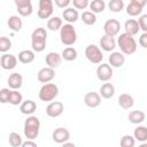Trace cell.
<instances>
[{"label": "cell", "mask_w": 147, "mask_h": 147, "mask_svg": "<svg viewBox=\"0 0 147 147\" xmlns=\"http://www.w3.org/2000/svg\"><path fill=\"white\" fill-rule=\"evenodd\" d=\"M47 32L44 28H36L31 34V46L32 51L40 53L46 48Z\"/></svg>", "instance_id": "1"}, {"label": "cell", "mask_w": 147, "mask_h": 147, "mask_svg": "<svg viewBox=\"0 0 147 147\" xmlns=\"http://www.w3.org/2000/svg\"><path fill=\"white\" fill-rule=\"evenodd\" d=\"M117 45L121 49V52L125 55H131L136 53L137 51V41L132 36H130L126 32H123L119 34L117 39Z\"/></svg>", "instance_id": "2"}, {"label": "cell", "mask_w": 147, "mask_h": 147, "mask_svg": "<svg viewBox=\"0 0 147 147\" xmlns=\"http://www.w3.org/2000/svg\"><path fill=\"white\" fill-rule=\"evenodd\" d=\"M40 130V121L37 116H29L24 122V136L28 138V140H34Z\"/></svg>", "instance_id": "3"}, {"label": "cell", "mask_w": 147, "mask_h": 147, "mask_svg": "<svg viewBox=\"0 0 147 147\" xmlns=\"http://www.w3.org/2000/svg\"><path fill=\"white\" fill-rule=\"evenodd\" d=\"M60 39H61V42L63 45L69 46V47H71V45H74L77 41V32H76L72 24L67 23L61 28Z\"/></svg>", "instance_id": "4"}, {"label": "cell", "mask_w": 147, "mask_h": 147, "mask_svg": "<svg viewBox=\"0 0 147 147\" xmlns=\"http://www.w3.org/2000/svg\"><path fill=\"white\" fill-rule=\"evenodd\" d=\"M38 95H39V99L41 101H45V102L52 101L59 95V87H57V85H55L53 83L44 84L40 87Z\"/></svg>", "instance_id": "5"}, {"label": "cell", "mask_w": 147, "mask_h": 147, "mask_svg": "<svg viewBox=\"0 0 147 147\" xmlns=\"http://www.w3.org/2000/svg\"><path fill=\"white\" fill-rule=\"evenodd\" d=\"M85 56L93 64H99L103 60V54H102L100 47L96 46V45H94V44L88 45L85 48Z\"/></svg>", "instance_id": "6"}, {"label": "cell", "mask_w": 147, "mask_h": 147, "mask_svg": "<svg viewBox=\"0 0 147 147\" xmlns=\"http://www.w3.org/2000/svg\"><path fill=\"white\" fill-rule=\"evenodd\" d=\"M54 10V1L52 0H39L38 17L41 20L49 18Z\"/></svg>", "instance_id": "7"}, {"label": "cell", "mask_w": 147, "mask_h": 147, "mask_svg": "<svg viewBox=\"0 0 147 147\" xmlns=\"http://www.w3.org/2000/svg\"><path fill=\"white\" fill-rule=\"evenodd\" d=\"M113 67L109 63H101L96 68V77L101 82H108L113 77Z\"/></svg>", "instance_id": "8"}, {"label": "cell", "mask_w": 147, "mask_h": 147, "mask_svg": "<svg viewBox=\"0 0 147 147\" xmlns=\"http://www.w3.org/2000/svg\"><path fill=\"white\" fill-rule=\"evenodd\" d=\"M15 6H16V10L18 11V14L21 16H30L33 11V7L30 0H15Z\"/></svg>", "instance_id": "9"}, {"label": "cell", "mask_w": 147, "mask_h": 147, "mask_svg": "<svg viewBox=\"0 0 147 147\" xmlns=\"http://www.w3.org/2000/svg\"><path fill=\"white\" fill-rule=\"evenodd\" d=\"M145 5V0H131L126 6V14L130 16H138L141 14Z\"/></svg>", "instance_id": "10"}, {"label": "cell", "mask_w": 147, "mask_h": 147, "mask_svg": "<svg viewBox=\"0 0 147 147\" xmlns=\"http://www.w3.org/2000/svg\"><path fill=\"white\" fill-rule=\"evenodd\" d=\"M119 30H121V23L115 18H109L103 24V31L105 34L107 36L115 37L119 32Z\"/></svg>", "instance_id": "11"}, {"label": "cell", "mask_w": 147, "mask_h": 147, "mask_svg": "<svg viewBox=\"0 0 147 147\" xmlns=\"http://www.w3.org/2000/svg\"><path fill=\"white\" fill-rule=\"evenodd\" d=\"M63 110H64V105L60 101H53L46 107V114L48 117H52V118H56L61 116Z\"/></svg>", "instance_id": "12"}, {"label": "cell", "mask_w": 147, "mask_h": 147, "mask_svg": "<svg viewBox=\"0 0 147 147\" xmlns=\"http://www.w3.org/2000/svg\"><path fill=\"white\" fill-rule=\"evenodd\" d=\"M52 138L53 141L56 144H64L68 142V140L70 139V132L65 127H57L53 131Z\"/></svg>", "instance_id": "13"}, {"label": "cell", "mask_w": 147, "mask_h": 147, "mask_svg": "<svg viewBox=\"0 0 147 147\" xmlns=\"http://www.w3.org/2000/svg\"><path fill=\"white\" fill-rule=\"evenodd\" d=\"M0 65L5 70H13L17 65V57L13 54H3L0 59Z\"/></svg>", "instance_id": "14"}, {"label": "cell", "mask_w": 147, "mask_h": 147, "mask_svg": "<svg viewBox=\"0 0 147 147\" xmlns=\"http://www.w3.org/2000/svg\"><path fill=\"white\" fill-rule=\"evenodd\" d=\"M55 77V70L49 68V67H45V68H41L38 74H37V78L40 83H44V84H47L49 83L53 78Z\"/></svg>", "instance_id": "15"}, {"label": "cell", "mask_w": 147, "mask_h": 147, "mask_svg": "<svg viewBox=\"0 0 147 147\" xmlns=\"http://www.w3.org/2000/svg\"><path fill=\"white\" fill-rule=\"evenodd\" d=\"M84 103L90 108H96L101 103V95L96 92H88L84 95Z\"/></svg>", "instance_id": "16"}, {"label": "cell", "mask_w": 147, "mask_h": 147, "mask_svg": "<svg viewBox=\"0 0 147 147\" xmlns=\"http://www.w3.org/2000/svg\"><path fill=\"white\" fill-rule=\"evenodd\" d=\"M45 62H46L47 67H49L52 69L59 68L61 65V63H62V55H60L56 52H51V53H48L46 55Z\"/></svg>", "instance_id": "17"}, {"label": "cell", "mask_w": 147, "mask_h": 147, "mask_svg": "<svg viewBox=\"0 0 147 147\" xmlns=\"http://www.w3.org/2000/svg\"><path fill=\"white\" fill-rule=\"evenodd\" d=\"M100 47L101 49H103L105 52H113L116 47V40L114 37L103 34L100 39Z\"/></svg>", "instance_id": "18"}, {"label": "cell", "mask_w": 147, "mask_h": 147, "mask_svg": "<svg viewBox=\"0 0 147 147\" xmlns=\"http://www.w3.org/2000/svg\"><path fill=\"white\" fill-rule=\"evenodd\" d=\"M109 64L114 68H121L125 62V56L122 52H113L109 55Z\"/></svg>", "instance_id": "19"}, {"label": "cell", "mask_w": 147, "mask_h": 147, "mask_svg": "<svg viewBox=\"0 0 147 147\" xmlns=\"http://www.w3.org/2000/svg\"><path fill=\"white\" fill-rule=\"evenodd\" d=\"M7 83L11 90H18V88H21V86L23 84V77L18 72H13L9 75Z\"/></svg>", "instance_id": "20"}, {"label": "cell", "mask_w": 147, "mask_h": 147, "mask_svg": "<svg viewBox=\"0 0 147 147\" xmlns=\"http://www.w3.org/2000/svg\"><path fill=\"white\" fill-rule=\"evenodd\" d=\"M62 17L64 18V21H67L69 24H71V23L77 22L79 15H78V11H77L76 8H74V7H68L67 9L63 10Z\"/></svg>", "instance_id": "21"}, {"label": "cell", "mask_w": 147, "mask_h": 147, "mask_svg": "<svg viewBox=\"0 0 147 147\" xmlns=\"http://www.w3.org/2000/svg\"><path fill=\"white\" fill-rule=\"evenodd\" d=\"M118 105L123 109H130L134 105V99H133V96L131 94L123 93V94H121L118 96Z\"/></svg>", "instance_id": "22"}, {"label": "cell", "mask_w": 147, "mask_h": 147, "mask_svg": "<svg viewBox=\"0 0 147 147\" xmlns=\"http://www.w3.org/2000/svg\"><path fill=\"white\" fill-rule=\"evenodd\" d=\"M124 29H125V32H126V33H129L130 36L133 37V36H136V34L139 32L140 26H139L138 21H136V20H133V18H130V20L125 21V23H124Z\"/></svg>", "instance_id": "23"}, {"label": "cell", "mask_w": 147, "mask_h": 147, "mask_svg": "<svg viewBox=\"0 0 147 147\" xmlns=\"http://www.w3.org/2000/svg\"><path fill=\"white\" fill-rule=\"evenodd\" d=\"M20 110L24 115H32L37 110V103L33 100H25L20 106Z\"/></svg>", "instance_id": "24"}, {"label": "cell", "mask_w": 147, "mask_h": 147, "mask_svg": "<svg viewBox=\"0 0 147 147\" xmlns=\"http://www.w3.org/2000/svg\"><path fill=\"white\" fill-rule=\"evenodd\" d=\"M34 52L31 49H23L18 53V61L23 64H29L34 60Z\"/></svg>", "instance_id": "25"}, {"label": "cell", "mask_w": 147, "mask_h": 147, "mask_svg": "<svg viewBox=\"0 0 147 147\" xmlns=\"http://www.w3.org/2000/svg\"><path fill=\"white\" fill-rule=\"evenodd\" d=\"M115 94V86L111 83H105L100 87V95L103 99H110Z\"/></svg>", "instance_id": "26"}, {"label": "cell", "mask_w": 147, "mask_h": 147, "mask_svg": "<svg viewBox=\"0 0 147 147\" xmlns=\"http://www.w3.org/2000/svg\"><path fill=\"white\" fill-rule=\"evenodd\" d=\"M7 24H8V28L15 32H18L21 29H22V25H23V22L21 20V17L16 16V15H13L8 18L7 21Z\"/></svg>", "instance_id": "27"}, {"label": "cell", "mask_w": 147, "mask_h": 147, "mask_svg": "<svg viewBox=\"0 0 147 147\" xmlns=\"http://www.w3.org/2000/svg\"><path fill=\"white\" fill-rule=\"evenodd\" d=\"M145 113L142 110H132L129 114V122L132 124H140L145 121Z\"/></svg>", "instance_id": "28"}, {"label": "cell", "mask_w": 147, "mask_h": 147, "mask_svg": "<svg viewBox=\"0 0 147 147\" xmlns=\"http://www.w3.org/2000/svg\"><path fill=\"white\" fill-rule=\"evenodd\" d=\"M133 137L136 140L140 142H145L147 140V127L142 125H138L133 131Z\"/></svg>", "instance_id": "29"}, {"label": "cell", "mask_w": 147, "mask_h": 147, "mask_svg": "<svg viewBox=\"0 0 147 147\" xmlns=\"http://www.w3.org/2000/svg\"><path fill=\"white\" fill-rule=\"evenodd\" d=\"M63 26L62 23V18H60L59 16H53L47 21V29L51 31H57L61 30V28Z\"/></svg>", "instance_id": "30"}, {"label": "cell", "mask_w": 147, "mask_h": 147, "mask_svg": "<svg viewBox=\"0 0 147 147\" xmlns=\"http://www.w3.org/2000/svg\"><path fill=\"white\" fill-rule=\"evenodd\" d=\"M90 9L92 13L98 14V13H102L106 8V2L103 0H92L90 2Z\"/></svg>", "instance_id": "31"}, {"label": "cell", "mask_w": 147, "mask_h": 147, "mask_svg": "<svg viewBox=\"0 0 147 147\" xmlns=\"http://www.w3.org/2000/svg\"><path fill=\"white\" fill-rule=\"evenodd\" d=\"M62 59L65 61H75L77 59V51L74 47H67L62 51Z\"/></svg>", "instance_id": "32"}, {"label": "cell", "mask_w": 147, "mask_h": 147, "mask_svg": "<svg viewBox=\"0 0 147 147\" xmlns=\"http://www.w3.org/2000/svg\"><path fill=\"white\" fill-rule=\"evenodd\" d=\"M23 102V95L17 90H11L9 95V103L13 106H21Z\"/></svg>", "instance_id": "33"}, {"label": "cell", "mask_w": 147, "mask_h": 147, "mask_svg": "<svg viewBox=\"0 0 147 147\" xmlns=\"http://www.w3.org/2000/svg\"><path fill=\"white\" fill-rule=\"evenodd\" d=\"M82 21L86 24V25H94L96 22V16L94 13H92L91 10H85L82 14Z\"/></svg>", "instance_id": "34"}, {"label": "cell", "mask_w": 147, "mask_h": 147, "mask_svg": "<svg viewBox=\"0 0 147 147\" xmlns=\"http://www.w3.org/2000/svg\"><path fill=\"white\" fill-rule=\"evenodd\" d=\"M8 141H9V145H10L11 147H21L22 144L24 142V141L22 140V137H21L17 132H11V133H9Z\"/></svg>", "instance_id": "35"}, {"label": "cell", "mask_w": 147, "mask_h": 147, "mask_svg": "<svg viewBox=\"0 0 147 147\" xmlns=\"http://www.w3.org/2000/svg\"><path fill=\"white\" fill-rule=\"evenodd\" d=\"M108 7L113 13H119L124 8V1L123 0H110L108 2Z\"/></svg>", "instance_id": "36"}, {"label": "cell", "mask_w": 147, "mask_h": 147, "mask_svg": "<svg viewBox=\"0 0 147 147\" xmlns=\"http://www.w3.org/2000/svg\"><path fill=\"white\" fill-rule=\"evenodd\" d=\"M134 144H136V139H134V137H132L130 134H124L119 140L121 147H133Z\"/></svg>", "instance_id": "37"}, {"label": "cell", "mask_w": 147, "mask_h": 147, "mask_svg": "<svg viewBox=\"0 0 147 147\" xmlns=\"http://www.w3.org/2000/svg\"><path fill=\"white\" fill-rule=\"evenodd\" d=\"M11 48V40L7 37H1L0 38V52L6 54L7 51Z\"/></svg>", "instance_id": "38"}, {"label": "cell", "mask_w": 147, "mask_h": 147, "mask_svg": "<svg viewBox=\"0 0 147 147\" xmlns=\"http://www.w3.org/2000/svg\"><path fill=\"white\" fill-rule=\"evenodd\" d=\"M10 91H11V90L6 88V87H3V88L0 90V102H1V103H7V102H9Z\"/></svg>", "instance_id": "39"}, {"label": "cell", "mask_w": 147, "mask_h": 147, "mask_svg": "<svg viewBox=\"0 0 147 147\" xmlns=\"http://www.w3.org/2000/svg\"><path fill=\"white\" fill-rule=\"evenodd\" d=\"M71 3L74 5V8L76 9H85L86 7L90 6L88 0H74L71 1Z\"/></svg>", "instance_id": "40"}, {"label": "cell", "mask_w": 147, "mask_h": 147, "mask_svg": "<svg viewBox=\"0 0 147 147\" xmlns=\"http://www.w3.org/2000/svg\"><path fill=\"white\" fill-rule=\"evenodd\" d=\"M138 23H139L140 30H142L144 32H147V14H142L138 20Z\"/></svg>", "instance_id": "41"}, {"label": "cell", "mask_w": 147, "mask_h": 147, "mask_svg": "<svg viewBox=\"0 0 147 147\" xmlns=\"http://www.w3.org/2000/svg\"><path fill=\"white\" fill-rule=\"evenodd\" d=\"M54 3H55V6L59 7V8H65V9H67L68 6L71 3V1H70V0H55Z\"/></svg>", "instance_id": "42"}, {"label": "cell", "mask_w": 147, "mask_h": 147, "mask_svg": "<svg viewBox=\"0 0 147 147\" xmlns=\"http://www.w3.org/2000/svg\"><path fill=\"white\" fill-rule=\"evenodd\" d=\"M139 45L142 48H147V32H144L140 37H139Z\"/></svg>", "instance_id": "43"}, {"label": "cell", "mask_w": 147, "mask_h": 147, "mask_svg": "<svg viewBox=\"0 0 147 147\" xmlns=\"http://www.w3.org/2000/svg\"><path fill=\"white\" fill-rule=\"evenodd\" d=\"M21 147H38V145H37L33 140H26V141H24V142L22 144Z\"/></svg>", "instance_id": "44"}, {"label": "cell", "mask_w": 147, "mask_h": 147, "mask_svg": "<svg viewBox=\"0 0 147 147\" xmlns=\"http://www.w3.org/2000/svg\"><path fill=\"white\" fill-rule=\"evenodd\" d=\"M62 147H76V145L74 144V142H64L63 145H62Z\"/></svg>", "instance_id": "45"}, {"label": "cell", "mask_w": 147, "mask_h": 147, "mask_svg": "<svg viewBox=\"0 0 147 147\" xmlns=\"http://www.w3.org/2000/svg\"><path fill=\"white\" fill-rule=\"evenodd\" d=\"M139 147H147V142H142V144H141Z\"/></svg>", "instance_id": "46"}]
</instances>
